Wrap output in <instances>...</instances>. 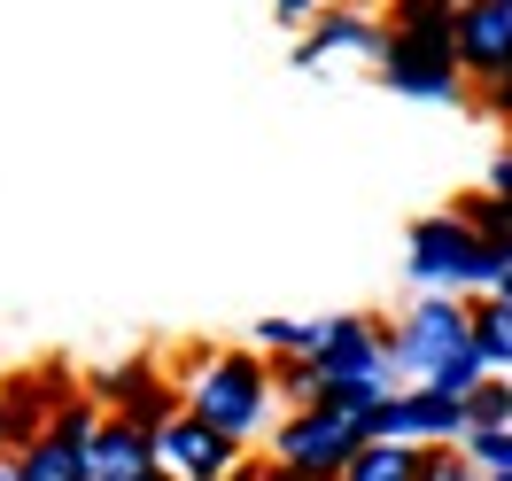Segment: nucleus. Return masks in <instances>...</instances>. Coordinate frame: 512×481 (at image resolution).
Listing matches in <instances>:
<instances>
[{"instance_id":"nucleus-1","label":"nucleus","mask_w":512,"mask_h":481,"mask_svg":"<svg viewBox=\"0 0 512 481\" xmlns=\"http://www.w3.org/2000/svg\"><path fill=\"white\" fill-rule=\"evenodd\" d=\"M179 404L249 450L256 435L280 427V381H272V357L256 350V342H249V350H233V342L187 350V365H179Z\"/></svg>"},{"instance_id":"nucleus-2","label":"nucleus","mask_w":512,"mask_h":481,"mask_svg":"<svg viewBox=\"0 0 512 481\" xmlns=\"http://www.w3.org/2000/svg\"><path fill=\"white\" fill-rule=\"evenodd\" d=\"M458 350H474V303H458L450 288H427L404 319L388 326V365H396L404 388H427Z\"/></svg>"},{"instance_id":"nucleus-3","label":"nucleus","mask_w":512,"mask_h":481,"mask_svg":"<svg viewBox=\"0 0 512 481\" xmlns=\"http://www.w3.org/2000/svg\"><path fill=\"white\" fill-rule=\"evenodd\" d=\"M264 443H272V458H280V466L334 481V474H342V466L357 458V450L373 443V435H365V419H357V412H334V404H303V412H288L280 427H272V435H264Z\"/></svg>"},{"instance_id":"nucleus-4","label":"nucleus","mask_w":512,"mask_h":481,"mask_svg":"<svg viewBox=\"0 0 512 481\" xmlns=\"http://www.w3.org/2000/svg\"><path fill=\"white\" fill-rule=\"evenodd\" d=\"M373 78H381L396 101H427V109H458V101L474 94V78L458 70V47H450V39L388 32V55L373 63Z\"/></svg>"},{"instance_id":"nucleus-5","label":"nucleus","mask_w":512,"mask_h":481,"mask_svg":"<svg viewBox=\"0 0 512 481\" xmlns=\"http://www.w3.org/2000/svg\"><path fill=\"white\" fill-rule=\"evenodd\" d=\"M474 419L458 396H435V388H396L388 404L365 412V435L373 443H412V450H435V443H458Z\"/></svg>"},{"instance_id":"nucleus-6","label":"nucleus","mask_w":512,"mask_h":481,"mask_svg":"<svg viewBox=\"0 0 512 481\" xmlns=\"http://www.w3.org/2000/svg\"><path fill=\"white\" fill-rule=\"evenodd\" d=\"M156 466L171 481H233L241 474V443L218 435L210 419H194L187 404H179V412L156 427Z\"/></svg>"},{"instance_id":"nucleus-7","label":"nucleus","mask_w":512,"mask_h":481,"mask_svg":"<svg viewBox=\"0 0 512 481\" xmlns=\"http://www.w3.org/2000/svg\"><path fill=\"white\" fill-rule=\"evenodd\" d=\"M86 396H94L101 412H125V419H140V427H163V419L179 412V373H163L156 357H125V365L86 373Z\"/></svg>"},{"instance_id":"nucleus-8","label":"nucleus","mask_w":512,"mask_h":481,"mask_svg":"<svg viewBox=\"0 0 512 481\" xmlns=\"http://www.w3.org/2000/svg\"><path fill=\"white\" fill-rule=\"evenodd\" d=\"M334 55L381 63L388 55V16H373V8H319V24L295 39V70H326Z\"/></svg>"},{"instance_id":"nucleus-9","label":"nucleus","mask_w":512,"mask_h":481,"mask_svg":"<svg viewBox=\"0 0 512 481\" xmlns=\"http://www.w3.org/2000/svg\"><path fill=\"white\" fill-rule=\"evenodd\" d=\"M450 47H458V70L489 86L512 70V0H466L458 24H450Z\"/></svg>"},{"instance_id":"nucleus-10","label":"nucleus","mask_w":512,"mask_h":481,"mask_svg":"<svg viewBox=\"0 0 512 481\" xmlns=\"http://www.w3.org/2000/svg\"><path fill=\"white\" fill-rule=\"evenodd\" d=\"M86 474H94V481H140V474H156V427L109 412L94 427V443H86Z\"/></svg>"},{"instance_id":"nucleus-11","label":"nucleus","mask_w":512,"mask_h":481,"mask_svg":"<svg viewBox=\"0 0 512 481\" xmlns=\"http://www.w3.org/2000/svg\"><path fill=\"white\" fill-rule=\"evenodd\" d=\"M16 466H24V481H94L86 474V443H63V435H32L16 450Z\"/></svg>"},{"instance_id":"nucleus-12","label":"nucleus","mask_w":512,"mask_h":481,"mask_svg":"<svg viewBox=\"0 0 512 481\" xmlns=\"http://www.w3.org/2000/svg\"><path fill=\"white\" fill-rule=\"evenodd\" d=\"M334 481H419V450L412 443H365Z\"/></svg>"},{"instance_id":"nucleus-13","label":"nucleus","mask_w":512,"mask_h":481,"mask_svg":"<svg viewBox=\"0 0 512 481\" xmlns=\"http://www.w3.org/2000/svg\"><path fill=\"white\" fill-rule=\"evenodd\" d=\"M474 350L497 365V373H512V303L505 295H481L474 303Z\"/></svg>"},{"instance_id":"nucleus-14","label":"nucleus","mask_w":512,"mask_h":481,"mask_svg":"<svg viewBox=\"0 0 512 481\" xmlns=\"http://www.w3.org/2000/svg\"><path fill=\"white\" fill-rule=\"evenodd\" d=\"M458 450L474 458L481 474H512V427H466V435H458Z\"/></svg>"},{"instance_id":"nucleus-15","label":"nucleus","mask_w":512,"mask_h":481,"mask_svg":"<svg viewBox=\"0 0 512 481\" xmlns=\"http://www.w3.org/2000/svg\"><path fill=\"white\" fill-rule=\"evenodd\" d=\"M489 373H497V365H489L481 350H458V357H450V365H443V373H435L427 388H435V396H458V404H466V396H474V388L489 381Z\"/></svg>"},{"instance_id":"nucleus-16","label":"nucleus","mask_w":512,"mask_h":481,"mask_svg":"<svg viewBox=\"0 0 512 481\" xmlns=\"http://www.w3.org/2000/svg\"><path fill=\"white\" fill-rule=\"evenodd\" d=\"M466 419H474V427H512V381L505 373H489V381L466 396Z\"/></svg>"},{"instance_id":"nucleus-17","label":"nucleus","mask_w":512,"mask_h":481,"mask_svg":"<svg viewBox=\"0 0 512 481\" xmlns=\"http://www.w3.org/2000/svg\"><path fill=\"white\" fill-rule=\"evenodd\" d=\"M249 342H256L264 357H303V350H311V319H264Z\"/></svg>"},{"instance_id":"nucleus-18","label":"nucleus","mask_w":512,"mask_h":481,"mask_svg":"<svg viewBox=\"0 0 512 481\" xmlns=\"http://www.w3.org/2000/svg\"><path fill=\"white\" fill-rule=\"evenodd\" d=\"M419 481H481V466L458 443H435V450H419Z\"/></svg>"},{"instance_id":"nucleus-19","label":"nucleus","mask_w":512,"mask_h":481,"mask_svg":"<svg viewBox=\"0 0 512 481\" xmlns=\"http://www.w3.org/2000/svg\"><path fill=\"white\" fill-rule=\"evenodd\" d=\"M474 109H481V117H497V125H512V70H505V78H489V86H474Z\"/></svg>"},{"instance_id":"nucleus-20","label":"nucleus","mask_w":512,"mask_h":481,"mask_svg":"<svg viewBox=\"0 0 512 481\" xmlns=\"http://www.w3.org/2000/svg\"><path fill=\"white\" fill-rule=\"evenodd\" d=\"M319 8H326V0H272V16H280L288 32H311V24H319Z\"/></svg>"},{"instance_id":"nucleus-21","label":"nucleus","mask_w":512,"mask_h":481,"mask_svg":"<svg viewBox=\"0 0 512 481\" xmlns=\"http://www.w3.org/2000/svg\"><path fill=\"white\" fill-rule=\"evenodd\" d=\"M481 187L497 194V202H512V148H497V156H489V179H481Z\"/></svg>"},{"instance_id":"nucleus-22","label":"nucleus","mask_w":512,"mask_h":481,"mask_svg":"<svg viewBox=\"0 0 512 481\" xmlns=\"http://www.w3.org/2000/svg\"><path fill=\"white\" fill-rule=\"evenodd\" d=\"M256 481H319V474H295V466H280V458H264V466H256Z\"/></svg>"},{"instance_id":"nucleus-23","label":"nucleus","mask_w":512,"mask_h":481,"mask_svg":"<svg viewBox=\"0 0 512 481\" xmlns=\"http://www.w3.org/2000/svg\"><path fill=\"white\" fill-rule=\"evenodd\" d=\"M0 481H24V466H16V450H0Z\"/></svg>"},{"instance_id":"nucleus-24","label":"nucleus","mask_w":512,"mask_h":481,"mask_svg":"<svg viewBox=\"0 0 512 481\" xmlns=\"http://www.w3.org/2000/svg\"><path fill=\"white\" fill-rule=\"evenodd\" d=\"M0 450H8V404H0Z\"/></svg>"},{"instance_id":"nucleus-25","label":"nucleus","mask_w":512,"mask_h":481,"mask_svg":"<svg viewBox=\"0 0 512 481\" xmlns=\"http://www.w3.org/2000/svg\"><path fill=\"white\" fill-rule=\"evenodd\" d=\"M497 295H505V303H512V272H505V280H497Z\"/></svg>"},{"instance_id":"nucleus-26","label":"nucleus","mask_w":512,"mask_h":481,"mask_svg":"<svg viewBox=\"0 0 512 481\" xmlns=\"http://www.w3.org/2000/svg\"><path fill=\"white\" fill-rule=\"evenodd\" d=\"M140 481H171V474H163V466H156V474H140Z\"/></svg>"},{"instance_id":"nucleus-27","label":"nucleus","mask_w":512,"mask_h":481,"mask_svg":"<svg viewBox=\"0 0 512 481\" xmlns=\"http://www.w3.org/2000/svg\"><path fill=\"white\" fill-rule=\"evenodd\" d=\"M481 481H512V474H481Z\"/></svg>"},{"instance_id":"nucleus-28","label":"nucleus","mask_w":512,"mask_h":481,"mask_svg":"<svg viewBox=\"0 0 512 481\" xmlns=\"http://www.w3.org/2000/svg\"><path fill=\"white\" fill-rule=\"evenodd\" d=\"M443 8H466V0H443Z\"/></svg>"}]
</instances>
